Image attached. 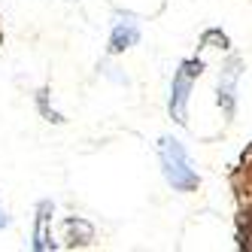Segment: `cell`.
I'll return each mask as SVG.
<instances>
[{
	"instance_id": "6da1fadb",
	"label": "cell",
	"mask_w": 252,
	"mask_h": 252,
	"mask_svg": "<svg viewBox=\"0 0 252 252\" xmlns=\"http://www.w3.org/2000/svg\"><path fill=\"white\" fill-rule=\"evenodd\" d=\"M158 158H161V170H164L167 186H173L176 191H191L197 186V173L191 167L186 149L179 146V140L161 137V143H158Z\"/></svg>"
},
{
	"instance_id": "7a4b0ae2",
	"label": "cell",
	"mask_w": 252,
	"mask_h": 252,
	"mask_svg": "<svg viewBox=\"0 0 252 252\" xmlns=\"http://www.w3.org/2000/svg\"><path fill=\"white\" fill-rule=\"evenodd\" d=\"M204 70L201 61H186L183 67L173 73V85H170V116L176 122H186V103H189V94H191V82L194 76Z\"/></svg>"
},
{
	"instance_id": "3957f363",
	"label": "cell",
	"mask_w": 252,
	"mask_h": 252,
	"mask_svg": "<svg viewBox=\"0 0 252 252\" xmlns=\"http://www.w3.org/2000/svg\"><path fill=\"white\" fill-rule=\"evenodd\" d=\"M137 37H140V25H137V19L128 12H119L116 15V25H113V40H110V52H122V49H128V46H134L137 43Z\"/></svg>"
},
{
	"instance_id": "277c9868",
	"label": "cell",
	"mask_w": 252,
	"mask_h": 252,
	"mask_svg": "<svg viewBox=\"0 0 252 252\" xmlns=\"http://www.w3.org/2000/svg\"><path fill=\"white\" fill-rule=\"evenodd\" d=\"M52 210H55V207H52L49 201H43L40 204V216H37V231H33V249H49L52 243V237H49V219H52Z\"/></svg>"
},
{
	"instance_id": "5b68a950",
	"label": "cell",
	"mask_w": 252,
	"mask_h": 252,
	"mask_svg": "<svg viewBox=\"0 0 252 252\" xmlns=\"http://www.w3.org/2000/svg\"><path fill=\"white\" fill-rule=\"evenodd\" d=\"M9 225V216H6V210H0V228H6Z\"/></svg>"
}]
</instances>
